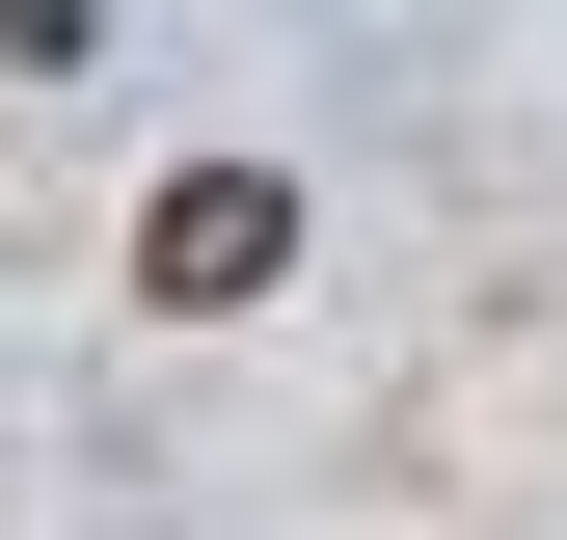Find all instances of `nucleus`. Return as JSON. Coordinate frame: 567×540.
Returning a JSON list of instances; mask_svg holds the SVG:
<instances>
[{"mask_svg":"<svg viewBox=\"0 0 567 540\" xmlns=\"http://www.w3.org/2000/svg\"><path fill=\"white\" fill-rule=\"evenodd\" d=\"M270 270H298V189H270V163H189L163 217H135V298H163V324H244Z\"/></svg>","mask_w":567,"mask_h":540,"instance_id":"nucleus-1","label":"nucleus"},{"mask_svg":"<svg viewBox=\"0 0 567 540\" xmlns=\"http://www.w3.org/2000/svg\"><path fill=\"white\" fill-rule=\"evenodd\" d=\"M109 28V0H0V82H54V54H82Z\"/></svg>","mask_w":567,"mask_h":540,"instance_id":"nucleus-2","label":"nucleus"}]
</instances>
